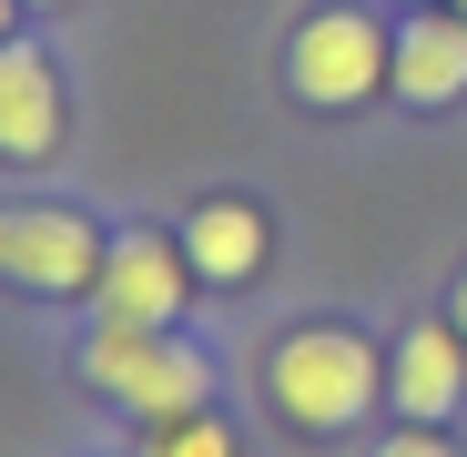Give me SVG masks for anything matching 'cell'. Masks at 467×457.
<instances>
[{"mask_svg": "<svg viewBox=\"0 0 467 457\" xmlns=\"http://www.w3.org/2000/svg\"><path fill=\"white\" fill-rule=\"evenodd\" d=\"M0 31H11V0H0Z\"/></svg>", "mask_w": 467, "mask_h": 457, "instance_id": "cell-13", "label": "cell"}, {"mask_svg": "<svg viewBox=\"0 0 467 457\" xmlns=\"http://www.w3.org/2000/svg\"><path fill=\"white\" fill-rule=\"evenodd\" d=\"M447 11H457V21H467V0H447Z\"/></svg>", "mask_w": 467, "mask_h": 457, "instance_id": "cell-14", "label": "cell"}, {"mask_svg": "<svg viewBox=\"0 0 467 457\" xmlns=\"http://www.w3.org/2000/svg\"><path fill=\"white\" fill-rule=\"evenodd\" d=\"M82 376H92L102 397H122L132 417H152V427H163V417H193L203 387H213L203 356H183L163 326H102V336L82 346Z\"/></svg>", "mask_w": 467, "mask_h": 457, "instance_id": "cell-2", "label": "cell"}, {"mask_svg": "<svg viewBox=\"0 0 467 457\" xmlns=\"http://www.w3.org/2000/svg\"><path fill=\"white\" fill-rule=\"evenodd\" d=\"M152 457H234V427L223 417H163V427H152Z\"/></svg>", "mask_w": 467, "mask_h": 457, "instance_id": "cell-10", "label": "cell"}, {"mask_svg": "<svg viewBox=\"0 0 467 457\" xmlns=\"http://www.w3.org/2000/svg\"><path fill=\"white\" fill-rule=\"evenodd\" d=\"M386 387H397L407 427H437V417H457V397H467V336H457V326H407L397 366H386Z\"/></svg>", "mask_w": 467, "mask_h": 457, "instance_id": "cell-6", "label": "cell"}, {"mask_svg": "<svg viewBox=\"0 0 467 457\" xmlns=\"http://www.w3.org/2000/svg\"><path fill=\"white\" fill-rule=\"evenodd\" d=\"M417 112H447V102H467V21L457 11H417L407 31H397V71H386Z\"/></svg>", "mask_w": 467, "mask_h": 457, "instance_id": "cell-7", "label": "cell"}, {"mask_svg": "<svg viewBox=\"0 0 467 457\" xmlns=\"http://www.w3.org/2000/svg\"><path fill=\"white\" fill-rule=\"evenodd\" d=\"M447 326H457V336H467V275H457V316H447Z\"/></svg>", "mask_w": 467, "mask_h": 457, "instance_id": "cell-12", "label": "cell"}, {"mask_svg": "<svg viewBox=\"0 0 467 457\" xmlns=\"http://www.w3.org/2000/svg\"><path fill=\"white\" fill-rule=\"evenodd\" d=\"M265 387H275L285 427L336 437V427H356V417L376 407V346H366V336H346V326H305V336H285V346H275Z\"/></svg>", "mask_w": 467, "mask_h": 457, "instance_id": "cell-1", "label": "cell"}, {"mask_svg": "<svg viewBox=\"0 0 467 457\" xmlns=\"http://www.w3.org/2000/svg\"><path fill=\"white\" fill-rule=\"evenodd\" d=\"M376 457H457V447H447V437H427V427H407V437H386Z\"/></svg>", "mask_w": 467, "mask_h": 457, "instance_id": "cell-11", "label": "cell"}, {"mask_svg": "<svg viewBox=\"0 0 467 457\" xmlns=\"http://www.w3.org/2000/svg\"><path fill=\"white\" fill-rule=\"evenodd\" d=\"M173 305H183V265H173V244L122 234V244L102 254V326H173Z\"/></svg>", "mask_w": 467, "mask_h": 457, "instance_id": "cell-5", "label": "cell"}, {"mask_svg": "<svg viewBox=\"0 0 467 457\" xmlns=\"http://www.w3.org/2000/svg\"><path fill=\"white\" fill-rule=\"evenodd\" d=\"M417 11H427V0H417Z\"/></svg>", "mask_w": 467, "mask_h": 457, "instance_id": "cell-15", "label": "cell"}, {"mask_svg": "<svg viewBox=\"0 0 467 457\" xmlns=\"http://www.w3.org/2000/svg\"><path fill=\"white\" fill-rule=\"evenodd\" d=\"M51 142H61V71L31 41H11L0 51V152L31 163V152H51Z\"/></svg>", "mask_w": 467, "mask_h": 457, "instance_id": "cell-8", "label": "cell"}, {"mask_svg": "<svg viewBox=\"0 0 467 457\" xmlns=\"http://www.w3.org/2000/svg\"><path fill=\"white\" fill-rule=\"evenodd\" d=\"M285 71H295V92L316 102V112H356L386 71H397V41H386L366 11H316V21L295 31V61Z\"/></svg>", "mask_w": 467, "mask_h": 457, "instance_id": "cell-3", "label": "cell"}, {"mask_svg": "<svg viewBox=\"0 0 467 457\" xmlns=\"http://www.w3.org/2000/svg\"><path fill=\"white\" fill-rule=\"evenodd\" d=\"M183 265H193L203 285H244V275L265 265V213H254V203H203V213L183 223Z\"/></svg>", "mask_w": 467, "mask_h": 457, "instance_id": "cell-9", "label": "cell"}, {"mask_svg": "<svg viewBox=\"0 0 467 457\" xmlns=\"http://www.w3.org/2000/svg\"><path fill=\"white\" fill-rule=\"evenodd\" d=\"M0 275L31 295H71V285H102V244L82 213H0Z\"/></svg>", "mask_w": 467, "mask_h": 457, "instance_id": "cell-4", "label": "cell"}]
</instances>
